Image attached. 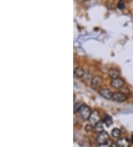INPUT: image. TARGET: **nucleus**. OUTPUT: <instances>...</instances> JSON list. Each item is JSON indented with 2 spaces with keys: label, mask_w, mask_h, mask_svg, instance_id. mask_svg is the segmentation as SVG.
<instances>
[{
  "label": "nucleus",
  "mask_w": 133,
  "mask_h": 147,
  "mask_svg": "<svg viewBox=\"0 0 133 147\" xmlns=\"http://www.w3.org/2000/svg\"><path fill=\"white\" fill-rule=\"evenodd\" d=\"M79 115L84 120H88L90 117L91 114H92V111H91L90 108L87 106V105H83L82 108L79 110Z\"/></svg>",
  "instance_id": "1"
},
{
  "label": "nucleus",
  "mask_w": 133,
  "mask_h": 147,
  "mask_svg": "<svg viewBox=\"0 0 133 147\" xmlns=\"http://www.w3.org/2000/svg\"><path fill=\"white\" fill-rule=\"evenodd\" d=\"M109 140H110V136H109L108 133L105 131L100 132L99 135H98L97 138H96V141L99 145L106 144V143H108Z\"/></svg>",
  "instance_id": "2"
},
{
  "label": "nucleus",
  "mask_w": 133,
  "mask_h": 147,
  "mask_svg": "<svg viewBox=\"0 0 133 147\" xmlns=\"http://www.w3.org/2000/svg\"><path fill=\"white\" fill-rule=\"evenodd\" d=\"M89 121H90V123L92 125V126H95L100 121V117L98 111H92V114H91L90 118H89Z\"/></svg>",
  "instance_id": "3"
},
{
  "label": "nucleus",
  "mask_w": 133,
  "mask_h": 147,
  "mask_svg": "<svg viewBox=\"0 0 133 147\" xmlns=\"http://www.w3.org/2000/svg\"><path fill=\"white\" fill-rule=\"evenodd\" d=\"M112 100L114 101H116V102H121L126 101L127 100V97L124 93H121V92H115V93L113 94Z\"/></svg>",
  "instance_id": "4"
},
{
  "label": "nucleus",
  "mask_w": 133,
  "mask_h": 147,
  "mask_svg": "<svg viewBox=\"0 0 133 147\" xmlns=\"http://www.w3.org/2000/svg\"><path fill=\"white\" fill-rule=\"evenodd\" d=\"M99 94L101 95L102 97L106 99V100L112 99V96H113V94H112V92H111L110 89H108V88H103V89L100 90Z\"/></svg>",
  "instance_id": "5"
},
{
  "label": "nucleus",
  "mask_w": 133,
  "mask_h": 147,
  "mask_svg": "<svg viewBox=\"0 0 133 147\" xmlns=\"http://www.w3.org/2000/svg\"><path fill=\"white\" fill-rule=\"evenodd\" d=\"M124 82L122 79L121 78H115V79H112L111 81V86L115 88H121L124 86Z\"/></svg>",
  "instance_id": "6"
},
{
  "label": "nucleus",
  "mask_w": 133,
  "mask_h": 147,
  "mask_svg": "<svg viewBox=\"0 0 133 147\" xmlns=\"http://www.w3.org/2000/svg\"><path fill=\"white\" fill-rule=\"evenodd\" d=\"M102 83V78L99 76H96V77H92L91 80V86L93 88H98L101 86Z\"/></svg>",
  "instance_id": "7"
},
{
  "label": "nucleus",
  "mask_w": 133,
  "mask_h": 147,
  "mask_svg": "<svg viewBox=\"0 0 133 147\" xmlns=\"http://www.w3.org/2000/svg\"><path fill=\"white\" fill-rule=\"evenodd\" d=\"M85 74V71L84 70L82 67H77L75 68L74 70V75L75 77H78V78H82Z\"/></svg>",
  "instance_id": "8"
},
{
  "label": "nucleus",
  "mask_w": 133,
  "mask_h": 147,
  "mask_svg": "<svg viewBox=\"0 0 133 147\" xmlns=\"http://www.w3.org/2000/svg\"><path fill=\"white\" fill-rule=\"evenodd\" d=\"M118 145L119 147H129L130 146V142L126 138H121L118 141Z\"/></svg>",
  "instance_id": "9"
},
{
  "label": "nucleus",
  "mask_w": 133,
  "mask_h": 147,
  "mask_svg": "<svg viewBox=\"0 0 133 147\" xmlns=\"http://www.w3.org/2000/svg\"><path fill=\"white\" fill-rule=\"evenodd\" d=\"M103 123L106 126H110L112 124L113 120H112V118L111 117V116H110L108 115H106L103 119Z\"/></svg>",
  "instance_id": "10"
},
{
  "label": "nucleus",
  "mask_w": 133,
  "mask_h": 147,
  "mask_svg": "<svg viewBox=\"0 0 133 147\" xmlns=\"http://www.w3.org/2000/svg\"><path fill=\"white\" fill-rule=\"evenodd\" d=\"M109 75L111 78L112 79H115V78H118L119 76V72L118 71H116L115 69L113 68H111L109 70Z\"/></svg>",
  "instance_id": "11"
},
{
  "label": "nucleus",
  "mask_w": 133,
  "mask_h": 147,
  "mask_svg": "<svg viewBox=\"0 0 133 147\" xmlns=\"http://www.w3.org/2000/svg\"><path fill=\"white\" fill-rule=\"evenodd\" d=\"M94 129L97 132L100 133L101 131H104V125H103V122H101V121H99V122L98 123L96 124V126H94Z\"/></svg>",
  "instance_id": "12"
},
{
  "label": "nucleus",
  "mask_w": 133,
  "mask_h": 147,
  "mask_svg": "<svg viewBox=\"0 0 133 147\" xmlns=\"http://www.w3.org/2000/svg\"><path fill=\"white\" fill-rule=\"evenodd\" d=\"M111 134H112V136L113 137V138H117L120 136V135H121V131H120L118 129H114L112 130V133H111Z\"/></svg>",
  "instance_id": "13"
},
{
  "label": "nucleus",
  "mask_w": 133,
  "mask_h": 147,
  "mask_svg": "<svg viewBox=\"0 0 133 147\" xmlns=\"http://www.w3.org/2000/svg\"><path fill=\"white\" fill-rule=\"evenodd\" d=\"M83 106V105L81 103V102H75L74 103V110H73V111H74V113H77V112H78L80 110V109L82 108V106Z\"/></svg>",
  "instance_id": "14"
},
{
  "label": "nucleus",
  "mask_w": 133,
  "mask_h": 147,
  "mask_svg": "<svg viewBox=\"0 0 133 147\" xmlns=\"http://www.w3.org/2000/svg\"><path fill=\"white\" fill-rule=\"evenodd\" d=\"M118 7L119 9H124V7H125V4H124V2L123 1H121V0H120L118 4Z\"/></svg>",
  "instance_id": "15"
},
{
  "label": "nucleus",
  "mask_w": 133,
  "mask_h": 147,
  "mask_svg": "<svg viewBox=\"0 0 133 147\" xmlns=\"http://www.w3.org/2000/svg\"><path fill=\"white\" fill-rule=\"evenodd\" d=\"M93 127H94V126H92L91 124H89V125H87V126H86L85 129L87 130V131H91Z\"/></svg>",
  "instance_id": "16"
},
{
  "label": "nucleus",
  "mask_w": 133,
  "mask_h": 147,
  "mask_svg": "<svg viewBox=\"0 0 133 147\" xmlns=\"http://www.w3.org/2000/svg\"><path fill=\"white\" fill-rule=\"evenodd\" d=\"M98 147H110V145H109V142H108V143H106V144L99 145V146Z\"/></svg>",
  "instance_id": "17"
},
{
  "label": "nucleus",
  "mask_w": 133,
  "mask_h": 147,
  "mask_svg": "<svg viewBox=\"0 0 133 147\" xmlns=\"http://www.w3.org/2000/svg\"><path fill=\"white\" fill-rule=\"evenodd\" d=\"M110 147H119L118 145V144H115V143H114V144H112L111 145H110Z\"/></svg>",
  "instance_id": "18"
},
{
  "label": "nucleus",
  "mask_w": 133,
  "mask_h": 147,
  "mask_svg": "<svg viewBox=\"0 0 133 147\" xmlns=\"http://www.w3.org/2000/svg\"><path fill=\"white\" fill-rule=\"evenodd\" d=\"M131 139H132V143H133V135H132V136Z\"/></svg>",
  "instance_id": "19"
},
{
  "label": "nucleus",
  "mask_w": 133,
  "mask_h": 147,
  "mask_svg": "<svg viewBox=\"0 0 133 147\" xmlns=\"http://www.w3.org/2000/svg\"><path fill=\"white\" fill-rule=\"evenodd\" d=\"M77 1H85V0H77Z\"/></svg>",
  "instance_id": "20"
}]
</instances>
